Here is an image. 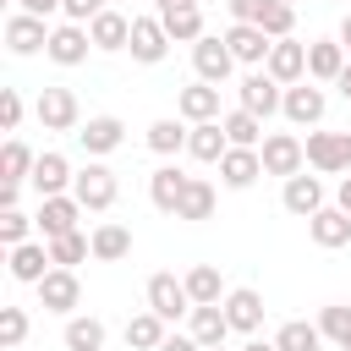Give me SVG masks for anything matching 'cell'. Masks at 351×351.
I'll return each mask as SVG.
<instances>
[{
	"instance_id": "obj_1",
	"label": "cell",
	"mask_w": 351,
	"mask_h": 351,
	"mask_svg": "<svg viewBox=\"0 0 351 351\" xmlns=\"http://www.w3.org/2000/svg\"><path fill=\"white\" fill-rule=\"evenodd\" d=\"M258 154H263V176H296L307 165V143L296 132H269L258 143Z\"/></svg>"
},
{
	"instance_id": "obj_2",
	"label": "cell",
	"mask_w": 351,
	"mask_h": 351,
	"mask_svg": "<svg viewBox=\"0 0 351 351\" xmlns=\"http://www.w3.org/2000/svg\"><path fill=\"white\" fill-rule=\"evenodd\" d=\"M115 192H121V181H115V170L110 165H82L77 170V181H71V197L82 203V208H110L115 203Z\"/></svg>"
},
{
	"instance_id": "obj_3",
	"label": "cell",
	"mask_w": 351,
	"mask_h": 351,
	"mask_svg": "<svg viewBox=\"0 0 351 351\" xmlns=\"http://www.w3.org/2000/svg\"><path fill=\"white\" fill-rule=\"evenodd\" d=\"M307 165L324 176L351 170V132H307Z\"/></svg>"
},
{
	"instance_id": "obj_4",
	"label": "cell",
	"mask_w": 351,
	"mask_h": 351,
	"mask_svg": "<svg viewBox=\"0 0 351 351\" xmlns=\"http://www.w3.org/2000/svg\"><path fill=\"white\" fill-rule=\"evenodd\" d=\"M77 302H82V280H77V269H60V263H55V269L38 280V307H44V313H66V318H71V307H77Z\"/></svg>"
},
{
	"instance_id": "obj_5",
	"label": "cell",
	"mask_w": 351,
	"mask_h": 351,
	"mask_svg": "<svg viewBox=\"0 0 351 351\" xmlns=\"http://www.w3.org/2000/svg\"><path fill=\"white\" fill-rule=\"evenodd\" d=\"M192 71H197L203 82H214V88H219V82L236 71V55H230V44H225V38H214V33H203V38L192 44Z\"/></svg>"
},
{
	"instance_id": "obj_6",
	"label": "cell",
	"mask_w": 351,
	"mask_h": 351,
	"mask_svg": "<svg viewBox=\"0 0 351 351\" xmlns=\"http://www.w3.org/2000/svg\"><path fill=\"white\" fill-rule=\"evenodd\" d=\"M132 60H143V66H159L165 55H170V33H165V22L159 16H132Z\"/></svg>"
},
{
	"instance_id": "obj_7",
	"label": "cell",
	"mask_w": 351,
	"mask_h": 351,
	"mask_svg": "<svg viewBox=\"0 0 351 351\" xmlns=\"http://www.w3.org/2000/svg\"><path fill=\"white\" fill-rule=\"evenodd\" d=\"M88 49H93V33H88L82 22L49 27V44H44V55H49L55 66H82V60H88Z\"/></svg>"
},
{
	"instance_id": "obj_8",
	"label": "cell",
	"mask_w": 351,
	"mask_h": 351,
	"mask_svg": "<svg viewBox=\"0 0 351 351\" xmlns=\"http://www.w3.org/2000/svg\"><path fill=\"white\" fill-rule=\"evenodd\" d=\"M236 93H241V110H252L258 121H269V115L285 104V82H274L269 71H252V77H241V88H236Z\"/></svg>"
},
{
	"instance_id": "obj_9",
	"label": "cell",
	"mask_w": 351,
	"mask_h": 351,
	"mask_svg": "<svg viewBox=\"0 0 351 351\" xmlns=\"http://www.w3.org/2000/svg\"><path fill=\"white\" fill-rule=\"evenodd\" d=\"M33 115H38L44 132H71L77 126V93L71 88H44L38 104H33Z\"/></svg>"
},
{
	"instance_id": "obj_10",
	"label": "cell",
	"mask_w": 351,
	"mask_h": 351,
	"mask_svg": "<svg viewBox=\"0 0 351 351\" xmlns=\"http://www.w3.org/2000/svg\"><path fill=\"white\" fill-rule=\"evenodd\" d=\"M77 214H82V203L71 197V192H55V197H38V230H44V241H55V236H66V230H77Z\"/></svg>"
},
{
	"instance_id": "obj_11",
	"label": "cell",
	"mask_w": 351,
	"mask_h": 351,
	"mask_svg": "<svg viewBox=\"0 0 351 351\" xmlns=\"http://www.w3.org/2000/svg\"><path fill=\"white\" fill-rule=\"evenodd\" d=\"M148 307L165 318V324H176L181 313H192V296H186V280H176V274H154L148 280Z\"/></svg>"
},
{
	"instance_id": "obj_12",
	"label": "cell",
	"mask_w": 351,
	"mask_h": 351,
	"mask_svg": "<svg viewBox=\"0 0 351 351\" xmlns=\"http://www.w3.org/2000/svg\"><path fill=\"white\" fill-rule=\"evenodd\" d=\"M225 44H230V55H236L241 66H263V60H269V49H274V38H269L258 22H230Z\"/></svg>"
},
{
	"instance_id": "obj_13",
	"label": "cell",
	"mask_w": 351,
	"mask_h": 351,
	"mask_svg": "<svg viewBox=\"0 0 351 351\" xmlns=\"http://www.w3.org/2000/svg\"><path fill=\"white\" fill-rule=\"evenodd\" d=\"M263 71L274 77V82H302L307 77V44H296V38H274V49H269V60H263Z\"/></svg>"
},
{
	"instance_id": "obj_14",
	"label": "cell",
	"mask_w": 351,
	"mask_h": 351,
	"mask_svg": "<svg viewBox=\"0 0 351 351\" xmlns=\"http://www.w3.org/2000/svg\"><path fill=\"white\" fill-rule=\"evenodd\" d=\"M280 110H285V121H296V126H318V121H324V88H318L313 77H307V82H291Z\"/></svg>"
},
{
	"instance_id": "obj_15",
	"label": "cell",
	"mask_w": 351,
	"mask_h": 351,
	"mask_svg": "<svg viewBox=\"0 0 351 351\" xmlns=\"http://www.w3.org/2000/svg\"><path fill=\"white\" fill-rule=\"evenodd\" d=\"M225 318H230V329L236 335H258V324H263V296L252 291V285H236V291H225Z\"/></svg>"
},
{
	"instance_id": "obj_16",
	"label": "cell",
	"mask_w": 351,
	"mask_h": 351,
	"mask_svg": "<svg viewBox=\"0 0 351 351\" xmlns=\"http://www.w3.org/2000/svg\"><path fill=\"white\" fill-rule=\"evenodd\" d=\"M49 44V27H44V16H33V11H16L11 22H5V49L11 55H38Z\"/></svg>"
},
{
	"instance_id": "obj_17",
	"label": "cell",
	"mask_w": 351,
	"mask_h": 351,
	"mask_svg": "<svg viewBox=\"0 0 351 351\" xmlns=\"http://www.w3.org/2000/svg\"><path fill=\"white\" fill-rule=\"evenodd\" d=\"M77 143H82V154H115L121 143H126V126H121V115H88V126L77 132Z\"/></svg>"
},
{
	"instance_id": "obj_18",
	"label": "cell",
	"mask_w": 351,
	"mask_h": 351,
	"mask_svg": "<svg viewBox=\"0 0 351 351\" xmlns=\"http://www.w3.org/2000/svg\"><path fill=\"white\" fill-rule=\"evenodd\" d=\"M258 176H263V154H258V148H225V159H219V181H225L230 192H247Z\"/></svg>"
},
{
	"instance_id": "obj_19",
	"label": "cell",
	"mask_w": 351,
	"mask_h": 351,
	"mask_svg": "<svg viewBox=\"0 0 351 351\" xmlns=\"http://www.w3.org/2000/svg\"><path fill=\"white\" fill-rule=\"evenodd\" d=\"M186 335H192L197 346H225V335H230L225 307H219V302H197V307L186 313Z\"/></svg>"
},
{
	"instance_id": "obj_20",
	"label": "cell",
	"mask_w": 351,
	"mask_h": 351,
	"mask_svg": "<svg viewBox=\"0 0 351 351\" xmlns=\"http://www.w3.org/2000/svg\"><path fill=\"white\" fill-rule=\"evenodd\" d=\"M176 110H181V121H192V126H197V121H219V88L197 77L192 88L176 93Z\"/></svg>"
},
{
	"instance_id": "obj_21",
	"label": "cell",
	"mask_w": 351,
	"mask_h": 351,
	"mask_svg": "<svg viewBox=\"0 0 351 351\" xmlns=\"http://www.w3.org/2000/svg\"><path fill=\"white\" fill-rule=\"evenodd\" d=\"M33 192L38 197H55V192H71V181H77V170L66 165V154H38V165H33Z\"/></svg>"
},
{
	"instance_id": "obj_22",
	"label": "cell",
	"mask_w": 351,
	"mask_h": 351,
	"mask_svg": "<svg viewBox=\"0 0 351 351\" xmlns=\"http://www.w3.org/2000/svg\"><path fill=\"white\" fill-rule=\"evenodd\" d=\"M280 203L291 208V214H302V219H313L318 208H324V181L318 176H285V192H280Z\"/></svg>"
},
{
	"instance_id": "obj_23",
	"label": "cell",
	"mask_w": 351,
	"mask_h": 351,
	"mask_svg": "<svg viewBox=\"0 0 351 351\" xmlns=\"http://www.w3.org/2000/svg\"><path fill=\"white\" fill-rule=\"evenodd\" d=\"M307 236H313L318 247H329V252H335V247H346V241H351V214H346L340 203H335V208L324 203V208L307 219Z\"/></svg>"
},
{
	"instance_id": "obj_24",
	"label": "cell",
	"mask_w": 351,
	"mask_h": 351,
	"mask_svg": "<svg viewBox=\"0 0 351 351\" xmlns=\"http://www.w3.org/2000/svg\"><path fill=\"white\" fill-rule=\"evenodd\" d=\"M346 71V44L340 38H313L307 44V77L313 82H335Z\"/></svg>"
},
{
	"instance_id": "obj_25",
	"label": "cell",
	"mask_w": 351,
	"mask_h": 351,
	"mask_svg": "<svg viewBox=\"0 0 351 351\" xmlns=\"http://www.w3.org/2000/svg\"><path fill=\"white\" fill-rule=\"evenodd\" d=\"M186 181H192V176H181L176 165H159V170L148 176V197H154V208H159V214H176L181 197H186Z\"/></svg>"
},
{
	"instance_id": "obj_26",
	"label": "cell",
	"mask_w": 351,
	"mask_h": 351,
	"mask_svg": "<svg viewBox=\"0 0 351 351\" xmlns=\"http://www.w3.org/2000/svg\"><path fill=\"white\" fill-rule=\"evenodd\" d=\"M49 269H55V263H49V241H22V247H11V280L38 285Z\"/></svg>"
},
{
	"instance_id": "obj_27",
	"label": "cell",
	"mask_w": 351,
	"mask_h": 351,
	"mask_svg": "<svg viewBox=\"0 0 351 351\" xmlns=\"http://www.w3.org/2000/svg\"><path fill=\"white\" fill-rule=\"evenodd\" d=\"M88 33H93V49H110V55H115V49L132 44V16H121V11L104 5V11L88 22Z\"/></svg>"
},
{
	"instance_id": "obj_28",
	"label": "cell",
	"mask_w": 351,
	"mask_h": 351,
	"mask_svg": "<svg viewBox=\"0 0 351 351\" xmlns=\"http://www.w3.org/2000/svg\"><path fill=\"white\" fill-rule=\"evenodd\" d=\"M225 148H230L225 121H197V126H192V137H186V154H192V159H203V165H219V159H225Z\"/></svg>"
},
{
	"instance_id": "obj_29",
	"label": "cell",
	"mask_w": 351,
	"mask_h": 351,
	"mask_svg": "<svg viewBox=\"0 0 351 351\" xmlns=\"http://www.w3.org/2000/svg\"><path fill=\"white\" fill-rule=\"evenodd\" d=\"M33 165H38V154H33L22 137H5V148H0V181L22 186V181L33 176Z\"/></svg>"
},
{
	"instance_id": "obj_30",
	"label": "cell",
	"mask_w": 351,
	"mask_h": 351,
	"mask_svg": "<svg viewBox=\"0 0 351 351\" xmlns=\"http://www.w3.org/2000/svg\"><path fill=\"white\" fill-rule=\"evenodd\" d=\"M126 252H132V230L115 225V219H104V225L93 230V258H99V263H121Z\"/></svg>"
},
{
	"instance_id": "obj_31",
	"label": "cell",
	"mask_w": 351,
	"mask_h": 351,
	"mask_svg": "<svg viewBox=\"0 0 351 351\" xmlns=\"http://www.w3.org/2000/svg\"><path fill=\"white\" fill-rule=\"evenodd\" d=\"M170 329H165V318L148 307V313H137V318H126V346L132 351H159V340H165Z\"/></svg>"
},
{
	"instance_id": "obj_32",
	"label": "cell",
	"mask_w": 351,
	"mask_h": 351,
	"mask_svg": "<svg viewBox=\"0 0 351 351\" xmlns=\"http://www.w3.org/2000/svg\"><path fill=\"white\" fill-rule=\"evenodd\" d=\"M219 121H225L230 148H258V143H263V121H258L252 110H241V104H236V110H230V115H219Z\"/></svg>"
},
{
	"instance_id": "obj_33",
	"label": "cell",
	"mask_w": 351,
	"mask_h": 351,
	"mask_svg": "<svg viewBox=\"0 0 351 351\" xmlns=\"http://www.w3.org/2000/svg\"><path fill=\"white\" fill-rule=\"evenodd\" d=\"M186 296H192V307H197V302H225L219 269H214V263H192V269H186Z\"/></svg>"
},
{
	"instance_id": "obj_34",
	"label": "cell",
	"mask_w": 351,
	"mask_h": 351,
	"mask_svg": "<svg viewBox=\"0 0 351 351\" xmlns=\"http://www.w3.org/2000/svg\"><path fill=\"white\" fill-rule=\"evenodd\" d=\"M60 340H66V351H104V324H99V318H82V313H71Z\"/></svg>"
},
{
	"instance_id": "obj_35",
	"label": "cell",
	"mask_w": 351,
	"mask_h": 351,
	"mask_svg": "<svg viewBox=\"0 0 351 351\" xmlns=\"http://www.w3.org/2000/svg\"><path fill=\"white\" fill-rule=\"evenodd\" d=\"M274 346H280V351H318V346H324V329L307 324V318H291V324H280Z\"/></svg>"
},
{
	"instance_id": "obj_36",
	"label": "cell",
	"mask_w": 351,
	"mask_h": 351,
	"mask_svg": "<svg viewBox=\"0 0 351 351\" xmlns=\"http://www.w3.org/2000/svg\"><path fill=\"white\" fill-rule=\"evenodd\" d=\"M88 252H93V236H82V230H66L49 241V263H60V269H77Z\"/></svg>"
},
{
	"instance_id": "obj_37",
	"label": "cell",
	"mask_w": 351,
	"mask_h": 351,
	"mask_svg": "<svg viewBox=\"0 0 351 351\" xmlns=\"http://www.w3.org/2000/svg\"><path fill=\"white\" fill-rule=\"evenodd\" d=\"M186 137H192V126H181V121H170V115L148 126V148H154V154H181Z\"/></svg>"
},
{
	"instance_id": "obj_38",
	"label": "cell",
	"mask_w": 351,
	"mask_h": 351,
	"mask_svg": "<svg viewBox=\"0 0 351 351\" xmlns=\"http://www.w3.org/2000/svg\"><path fill=\"white\" fill-rule=\"evenodd\" d=\"M214 214V186L203 181V176H192L186 181V197H181V208H176V219H208Z\"/></svg>"
},
{
	"instance_id": "obj_39",
	"label": "cell",
	"mask_w": 351,
	"mask_h": 351,
	"mask_svg": "<svg viewBox=\"0 0 351 351\" xmlns=\"http://www.w3.org/2000/svg\"><path fill=\"white\" fill-rule=\"evenodd\" d=\"M165 22V33H170V44H197L203 38V11L192 5V11H170V16H159Z\"/></svg>"
},
{
	"instance_id": "obj_40",
	"label": "cell",
	"mask_w": 351,
	"mask_h": 351,
	"mask_svg": "<svg viewBox=\"0 0 351 351\" xmlns=\"http://www.w3.org/2000/svg\"><path fill=\"white\" fill-rule=\"evenodd\" d=\"M258 27H263L269 38H291V27H296V5H291V0H269L263 16H258Z\"/></svg>"
},
{
	"instance_id": "obj_41",
	"label": "cell",
	"mask_w": 351,
	"mask_h": 351,
	"mask_svg": "<svg viewBox=\"0 0 351 351\" xmlns=\"http://www.w3.org/2000/svg\"><path fill=\"white\" fill-rule=\"evenodd\" d=\"M33 225H38V219H27L22 208H0V241H5V247H22Z\"/></svg>"
},
{
	"instance_id": "obj_42",
	"label": "cell",
	"mask_w": 351,
	"mask_h": 351,
	"mask_svg": "<svg viewBox=\"0 0 351 351\" xmlns=\"http://www.w3.org/2000/svg\"><path fill=\"white\" fill-rule=\"evenodd\" d=\"M22 340H27V313L22 307H0V346L16 351Z\"/></svg>"
},
{
	"instance_id": "obj_43",
	"label": "cell",
	"mask_w": 351,
	"mask_h": 351,
	"mask_svg": "<svg viewBox=\"0 0 351 351\" xmlns=\"http://www.w3.org/2000/svg\"><path fill=\"white\" fill-rule=\"evenodd\" d=\"M318 329H324V340H346L351 335V307H318Z\"/></svg>"
},
{
	"instance_id": "obj_44",
	"label": "cell",
	"mask_w": 351,
	"mask_h": 351,
	"mask_svg": "<svg viewBox=\"0 0 351 351\" xmlns=\"http://www.w3.org/2000/svg\"><path fill=\"white\" fill-rule=\"evenodd\" d=\"M0 126H5V132L22 126V93H16V88H0Z\"/></svg>"
},
{
	"instance_id": "obj_45",
	"label": "cell",
	"mask_w": 351,
	"mask_h": 351,
	"mask_svg": "<svg viewBox=\"0 0 351 351\" xmlns=\"http://www.w3.org/2000/svg\"><path fill=\"white\" fill-rule=\"evenodd\" d=\"M60 11H66V22H82V27H88V22L104 11V0H66Z\"/></svg>"
},
{
	"instance_id": "obj_46",
	"label": "cell",
	"mask_w": 351,
	"mask_h": 351,
	"mask_svg": "<svg viewBox=\"0 0 351 351\" xmlns=\"http://www.w3.org/2000/svg\"><path fill=\"white\" fill-rule=\"evenodd\" d=\"M263 5H269V0H230V16H236V22H258Z\"/></svg>"
},
{
	"instance_id": "obj_47",
	"label": "cell",
	"mask_w": 351,
	"mask_h": 351,
	"mask_svg": "<svg viewBox=\"0 0 351 351\" xmlns=\"http://www.w3.org/2000/svg\"><path fill=\"white\" fill-rule=\"evenodd\" d=\"M159 351H203V346H197L192 335H165V340H159Z\"/></svg>"
},
{
	"instance_id": "obj_48",
	"label": "cell",
	"mask_w": 351,
	"mask_h": 351,
	"mask_svg": "<svg viewBox=\"0 0 351 351\" xmlns=\"http://www.w3.org/2000/svg\"><path fill=\"white\" fill-rule=\"evenodd\" d=\"M66 0H22V11H33V16H49V11H60Z\"/></svg>"
},
{
	"instance_id": "obj_49",
	"label": "cell",
	"mask_w": 351,
	"mask_h": 351,
	"mask_svg": "<svg viewBox=\"0 0 351 351\" xmlns=\"http://www.w3.org/2000/svg\"><path fill=\"white\" fill-rule=\"evenodd\" d=\"M154 5H159V16H170V11H192L197 0H154Z\"/></svg>"
},
{
	"instance_id": "obj_50",
	"label": "cell",
	"mask_w": 351,
	"mask_h": 351,
	"mask_svg": "<svg viewBox=\"0 0 351 351\" xmlns=\"http://www.w3.org/2000/svg\"><path fill=\"white\" fill-rule=\"evenodd\" d=\"M335 88H340V99H346V104H351V60H346V71H340V77H335Z\"/></svg>"
},
{
	"instance_id": "obj_51",
	"label": "cell",
	"mask_w": 351,
	"mask_h": 351,
	"mask_svg": "<svg viewBox=\"0 0 351 351\" xmlns=\"http://www.w3.org/2000/svg\"><path fill=\"white\" fill-rule=\"evenodd\" d=\"M335 203H340V208H346V214H351V176H346V181H340V192H335Z\"/></svg>"
},
{
	"instance_id": "obj_52",
	"label": "cell",
	"mask_w": 351,
	"mask_h": 351,
	"mask_svg": "<svg viewBox=\"0 0 351 351\" xmlns=\"http://www.w3.org/2000/svg\"><path fill=\"white\" fill-rule=\"evenodd\" d=\"M241 351H280V346H274V340H247Z\"/></svg>"
},
{
	"instance_id": "obj_53",
	"label": "cell",
	"mask_w": 351,
	"mask_h": 351,
	"mask_svg": "<svg viewBox=\"0 0 351 351\" xmlns=\"http://www.w3.org/2000/svg\"><path fill=\"white\" fill-rule=\"evenodd\" d=\"M340 44H346V55H351V11H346V22H340Z\"/></svg>"
},
{
	"instance_id": "obj_54",
	"label": "cell",
	"mask_w": 351,
	"mask_h": 351,
	"mask_svg": "<svg viewBox=\"0 0 351 351\" xmlns=\"http://www.w3.org/2000/svg\"><path fill=\"white\" fill-rule=\"evenodd\" d=\"M203 351H225V346H203Z\"/></svg>"
},
{
	"instance_id": "obj_55",
	"label": "cell",
	"mask_w": 351,
	"mask_h": 351,
	"mask_svg": "<svg viewBox=\"0 0 351 351\" xmlns=\"http://www.w3.org/2000/svg\"><path fill=\"white\" fill-rule=\"evenodd\" d=\"M291 5H296V0H291Z\"/></svg>"
}]
</instances>
